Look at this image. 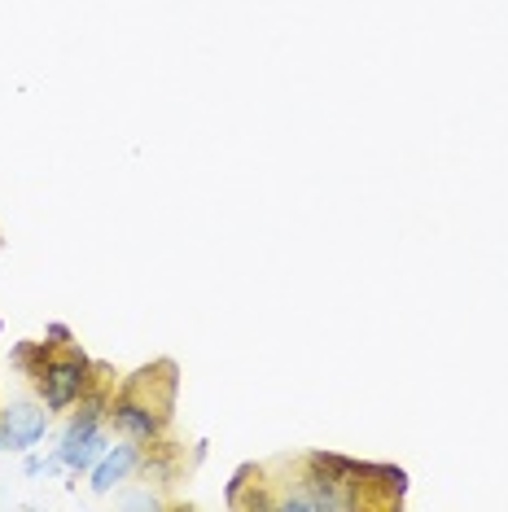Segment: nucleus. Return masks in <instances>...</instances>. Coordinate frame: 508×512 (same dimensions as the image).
<instances>
[{
  "instance_id": "nucleus-2",
  "label": "nucleus",
  "mask_w": 508,
  "mask_h": 512,
  "mask_svg": "<svg viewBox=\"0 0 508 512\" xmlns=\"http://www.w3.org/2000/svg\"><path fill=\"white\" fill-rule=\"evenodd\" d=\"M40 390L49 407L75 403L79 390H84V359H57V364H49L40 372Z\"/></svg>"
},
{
  "instance_id": "nucleus-1",
  "label": "nucleus",
  "mask_w": 508,
  "mask_h": 512,
  "mask_svg": "<svg viewBox=\"0 0 508 512\" xmlns=\"http://www.w3.org/2000/svg\"><path fill=\"white\" fill-rule=\"evenodd\" d=\"M44 425H49V416H44L40 407L14 403L9 412H0V447H9V451L36 447V442L44 438Z\"/></svg>"
},
{
  "instance_id": "nucleus-4",
  "label": "nucleus",
  "mask_w": 508,
  "mask_h": 512,
  "mask_svg": "<svg viewBox=\"0 0 508 512\" xmlns=\"http://www.w3.org/2000/svg\"><path fill=\"white\" fill-rule=\"evenodd\" d=\"M114 421H119L123 429H132L136 438H149V434L158 429L154 416H149L141 403H132V399H119V403H114Z\"/></svg>"
},
{
  "instance_id": "nucleus-3",
  "label": "nucleus",
  "mask_w": 508,
  "mask_h": 512,
  "mask_svg": "<svg viewBox=\"0 0 508 512\" xmlns=\"http://www.w3.org/2000/svg\"><path fill=\"white\" fill-rule=\"evenodd\" d=\"M132 464H136V447H114L110 456L101 460V469L92 473V491H101V495H106L110 486L119 482V477H123L127 469H132Z\"/></svg>"
}]
</instances>
